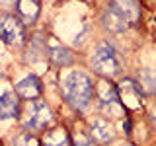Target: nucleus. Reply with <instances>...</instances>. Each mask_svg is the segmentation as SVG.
Masks as SVG:
<instances>
[{"label":"nucleus","instance_id":"obj_5","mask_svg":"<svg viewBox=\"0 0 156 146\" xmlns=\"http://www.w3.org/2000/svg\"><path fill=\"white\" fill-rule=\"evenodd\" d=\"M0 37L8 45H20V43H23V39H26L23 23L16 16L0 14Z\"/></svg>","mask_w":156,"mask_h":146},{"label":"nucleus","instance_id":"obj_6","mask_svg":"<svg viewBox=\"0 0 156 146\" xmlns=\"http://www.w3.org/2000/svg\"><path fill=\"white\" fill-rule=\"evenodd\" d=\"M117 90H119V96H121V101H123L125 109H127V107H129V109H139V107H140L143 90H140V86L136 84V82L125 78V80L119 84Z\"/></svg>","mask_w":156,"mask_h":146},{"label":"nucleus","instance_id":"obj_17","mask_svg":"<svg viewBox=\"0 0 156 146\" xmlns=\"http://www.w3.org/2000/svg\"><path fill=\"white\" fill-rule=\"evenodd\" d=\"M74 144L76 146H92V140L88 138V136H84V134H76L74 136Z\"/></svg>","mask_w":156,"mask_h":146},{"label":"nucleus","instance_id":"obj_7","mask_svg":"<svg viewBox=\"0 0 156 146\" xmlns=\"http://www.w3.org/2000/svg\"><path fill=\"white\" fill-rule=\"evenodd\" d=\"M109 8L127 23H136L140 18V6L136 0H111Z\"/></svg>","mask_w":156,"mask_h":146},{"label":"nucleus","instance_id":"obj_19","mask_svg":"<svg viewBox=\"0 0 156 146\" xmlns=\"http://www.w3.org/2000/svg\"><path fill=\"white\" fill-rule=\"evenodd\" d=\"M150 121H152V125L156 127V107L152 109V113H150Z\"/></svg>","mask_w":156,"mask_h":146},{"label":"nucleus","instance_id":"obj_12","mask_svg":"<svg viewBox=\"0 0 156 146\" xmlns=\"http://www.w3.org/2000/svg\"><path fill=\"white\" fill-rule=\"evenodd\" d=\"M18 12L27 22H35L39 16V2L37 0H18Z\"/></svg>","mask_w":156,"mask_h":146},{"label":"nucleus","instance_id":"obj_1","mask_svg":"<svg viewBox=\"0 0 156 146\" xmlns=\"http://www.w3.org/2000/svg\"><path fill=\"white\" fill-rule=\"evenodd\" d=\"M62 94L68 101L78 109H84L90 105L92 97H94V84L92 78L82 70H72L62 78Z\"/></svg>","mask_w":156,"mask_h":146},{"label":"nucleus","instance_id":"obj_3","mask_svg":"<svg viewBox=\"0 0 156 146\" xmlns=\"http://www.w3.org/2000/svg\"><path fill=\"white\" fill-rule=\"evenodd\" d=\"M100 109H101V115L105 117H119L123 113L125 105L121 101V96H119V90L115 86H111L109 82H101L100 84Z\"/></svg>","mask_w":156,"mask_h":146},{"label":"nucleus","instance_id":"obj_15","mask_svg":"<svg viewBox=\"0 0 156 146\" xmlns=\"http://www.w3.org/2000/svg\"><path fill=\"white\" fill-rule=\"evenodd\" d=\"M140 80H143V86L148 92H156V70L144 68V70L140 72Z\"/></svg>","mask_w":156,"mask_h":146},{"label":"nucleus","instance_id":"obj_10","mask_svg":"<svg viewBox=\"0 0 156 146\" xmlns=\"http://www.w3.org/2000/svg\"><path fill=\"white\" fill-rule=\"evenodd\" d=\"M90 134L94 136L98 142H109V140H113V129H111V125L107 123L105 119H101V117H98V119L92 121V127H90Z\"/></svg>","mask_w":156,"mask_h":146},{"label":"nucleus","instance_id":"obj_9","mask_svg":"<svg viewBox=\"0 0 156 146\" xmlns=\"http://www.w3.org/2000/svg\"><path fill=\"white\" fill-rule=\"evenodd\" d=\"M20 113V99L14 92H4L0 96V121L4 119H16Z\"/></svg>","mask_w":156,"mask_h":146},{"label":"nucleus","instance_id":"obj_4","mask_svg":"<svg viewBox=\"0 0 156 146\" xmlns=\"http://www.w3.org/2000/svg\"><path fill=\"white\" fill-rule=\"evenodd\" d=\"M51 121H53V115L49 105L41 99H33L31 105L27 107V119L23 121V127L27 130H39V129H45Z\"/></svg>","mask_w":156,"mask_h":146},{"label":"nucleus","instance_id":"obj_8","mask_svg":"<svg viewBox=\"0 0 156 146\" xmlns=\"http://www.w3.org/2000/svg\"><path fill=\"white\" fill-rule=\"evenodd\" d=\"M16 94L20 97H23V99H37L39 96H41V84H39L37 76L29 74L26 76L22 82H18L16 84Z\"/></svg>","mask_w":156,"mask_h":146},{"label":"nucleus","instance_id":"obj_11","mask_svg":"<svg viewBox=\"0 0 156 146\" xmlns=\"http://www.w3.org/2000/svg\"><path fill=\"white\" fill-rule=\"evenodd\" d=\"M49 58H51L57 66L72 64V53L68 51L66 47H61V45H57V43H51V45H49Z\"/></svg>","mask_w":156,"mask_h":146},{"label":"nucleus","instance_id":"obj_2","mask_svg":"<svg viewBox=\"0 0 156 146\" xmlns=\"http://www.w3.org/2000/svg\"><path fill=\"white\" fill-rule=\"evenodd\" d=\"M92 66H94V70L98 74H101L104 78H113L121 72V64H119V58H117V53L109 43H101L94 51Z\"/></svg>","mask_w":156,"mask_h":146},{"label":"nucleus","instance_id":"obj_14","mask_svg":"<svg viewBox=\"0 0 156 146\" xmlns=\"http://www.w3.org/2000/svg\"><path fill=\"white\" fill-rule=\"evenodd\" d=\"M104 26H105V27H109L111 31H123V29L129 26V23L123 22V19H121V18L113 12V10L109 8V10H107V12L104 14Z\"/></svg>","mask_w":156,"mask_h":146},{"label":"nucleus","instance_id":"obj_13","mask_svg":"<svg viewBox=\"0 0 156 146\" xmlns=\"http://www.w3.org/2000/svg\"><path fill=\"white\" fill-rule=\"evenodd\" d=\"M43 146H70V138L65 129H53L45 134Z\"/></svg>","mask_w":156,"mask_h":146},{"label":"nucleus","instance_id":"obj_16","mask_svg":"<svg viewBox=\"0 0 156 146\" xmlns=\"http://www.w3.org/2000/svg\"><path fill=\"white\" fill-rule=\"evenodd\" d=\"M14 146H41L39 144V140L35 138V136H31V134H20L18 138H16V142H14Z\"/></svg>","mask_w":156,"mask_h":146},{"label":"nucleus","instance_id":"obj_18","mask_svg":"<svg viewBox=\"0 0 156 146\" xmlns=\"http://www.w3.org/2000/svg\"><path fill=\"white\" fill-rule=\"evenodd\" d=\"M12 4H18V0H0V6H12Z\"/></svg>","mask_w":156,"mask_h":146},{"label":"nucleus","instance_id":"obj_20","mask_svg":"<svg viewBox=\"0 0 156 146\" xmlns=\"http://www.w3.org/2000/svg\"><path fill=\"white\" fill-rule=\"evenodd\" d=\"M0 74H2V66H0Z\"/></svg>","mask_w":156,"mask_h":146}]
</instances>
